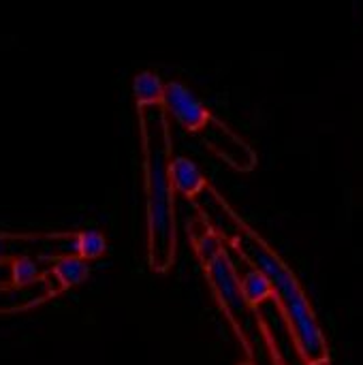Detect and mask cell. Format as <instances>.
Masks as SVG:
<instances>
[{"mask_svg":"<svg viewBox=\"0 0 363 365\" xmlns=\"http://www.w3.org/2000/svg\"><path fill=\"white\" fill-rule=\"evenodd\" d=\"M137 118L145 192V255L154 274H167L178 255L171 118L163 105L137 107Z\"/></svg>","mask_w":363,"mask_h":365,"instance_id":"obj_2","label":"cell"},{"mask_svg":"<svg viewBox=\"0 0 363 365\" xmlns=\"http://www.w3.org/2000/svg\"><path fill=\"white\" fill-rule=\"evenodd\" d=\"M107 252V240L98 229H83L75 233V255L83 261H96Z\"/></svg>","mask_w":363,"mask_h":365,"instance_id":"obj_11","label":"cell"},{"mask_svg":"<svg viewBox=\"0 0 363 365\" xmlns=\"http://www.w3.org/2000/svg\"><path fill=\"white\" fill-rule=\"evenodd\" d=\"M51 293H56L45 280L19 289V287H0V314L2 312H17V310H26L32 306H39L41 302H45Z\"/></svg>","mask_w":363,"mask_h":365,"instance_id":"obj_7","label":"cell"},{"mask_svg":"<svg viewBox=\"0 0 363 365\" xmlns=\"http://www.w3.org/2000/svg\"><path fill=\"white\" fill-rule=\"evenodd\" d=\"M240 282H242V293L246 297V302L257 310L261 304L274 299V289L272 282L267 280L265 274H261L257 267L248 265V269L244 274H240Z\"/></svg>","mask_w":363,"mask_h":365,"instance_id":"obj_9","label":"cell"},{"mask_svg":"<svg viewBox=\"0 0 363 365\" xmlns=\"http://www.w3.org/2000/svg\"><path fill=\"white\" fill-rule=\"evenodd\" d=\"M190 242L195 246V252L199 257V261L203 263V272L205 278L214 291V297L218 299L223 312L227 314V319L231 321L233 329L240 334L246 351L250 357H255L252 344H261V340H257V334L261 336V327H259V317L257 310L246 302L244 293H242V282H240V274L233 267L220 235L205 225L203 220H197L190 229Z\"/></svg>","mask_w":363,"mask_h":365,"instance_id":"obj_3","label":"cell"},{"mask_svg":"<svg viewBox=\"0 0 363 365\" xmlns=\"http://www.w3.org/2000/svg\"><path fill=\"white\" fill-rule=\"evenodd\" d=\"M201 143L223 163H227L233 171L237 173H250L259 158L255 148L240 135L235 133L225 120L212 115L210 122L197 133Z\"/></svg>","mask_w":363,"mask_h":365,"instance_id":"obj_4","label":"cell"},{"mask_svg":"<svg viewBox=\"0 0 363 365\" xmlns=\"http://www.w3.org/2000/svg\"><path fill=\"white\" fill-rule=\"evenodd\" d=\"M163 107L171 120H175L182 128H186L188 133H195V135L214 115L210 111V107L195 94V90H190V86H186L184 81H175V79L167 81V86H165Z\"/></svg>","mask_w":363,"mask_h":365,"instance_id":"obj_5","label":"cell"},{"mask_svg":"<svg viewBox=\"0 0 363 365\" xmlns=\"http://www.w3.org/2000/svg\"><path fill=\"white\" fill-rule=\"evenodd\" d=\"M51 274H53L56 282H58L62 289H71V287L81 284V282L88 278L90 265H88V261H83V259L77 257V255H66V257H60V259L53 263Z\"/></svg>","mask_w":363,"mask_h":365,"instance_id":"obj_10","label":"cell"},{"mask_svg":"<svg viewBox=\"0 0 363 365\" xmlns=\"http://www.w3.org/2000/svg\"><path fill=\"white\" fill-rule=\"evenodd\" d=\"M214 199V205L229 227V242L235 252L261 274L267 276L274 289V302L289 327V336L304 365H329V344L321 329V323L315 314V308L295 276V272L285 263V259L259 235L233 207L231 203L212 186L208 190Z\"/></svg>","mask_w":363,"mask_h":365,"instance_id":"obj_1","label":"cell"},{"mask_svg":"<svg viewBox=\"0 0 363 365\" xmlns=\"http://www.w3.org/2000/svg\"><path fill=\"white\" fill-rule=\"evenodd\" d=\"M171 182L175 195H182L186 199H195L201 192L208 190V178L199 169V165L188 156H173L171 160Z\"/></svg>","mask_w":363,"mask_h":365,"instance_id":"obj_6","label":"cell"},{"mask_svg":"<svg viewBox=\"0 0 363 365\" xmlns=\"http://www.w3.org/2000/svg\"><path fill=\"white\" fill-rule=\"evenodd\" d=\"M41 272H39V265L30 259V257H17L9 263V282L11 287H19V289H26V287H32L36 282H41Z\"/></svg>","mask_w":363,"mask_h":365,"instance_id":"obj_12","label":"cell"},{"mask_svg":"<svg viewBox=\"0 0 363 365\" xmlns=\"http://www.w3.org/2000/svg\"><path fill=\"white\" fill-rule=\"evenodd\" d=\"M165 86L163 77L154 71H141L133 77V96L137 107H152L163 105L165 98Z\"/></svg>","mask_w":363,"mask_h":365,"instance_id":"obj_8","label":"cell"}]
</instances>
